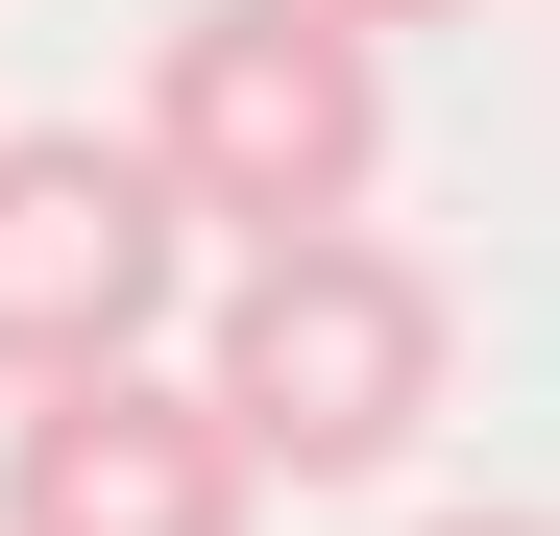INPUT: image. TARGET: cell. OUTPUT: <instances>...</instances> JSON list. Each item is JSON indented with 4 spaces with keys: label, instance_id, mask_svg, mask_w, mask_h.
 I'll list each match as a JSON object with an SVG mask.
<instances>
[{
    "label": "cell",
    "instance_id": "1",
    "mask_svg": "<svg viewBox=\"0 0 560 536\" xmlns=\"http://www.w3.org/2000/svg\"><path fill=\"white\" fill-rule=\"evenodd\" d=\"M196 391L244 415L268 488H365V464H415V415L463 391V293H439L390 220L220 244V341H196Z\"/></svg>",
    "mask_w": 560,
    "mask_h": 536
},
{
    "label": "cell",
    "instance_id": "2",
    "mask_svg": "<svg viewBox=\"0 0 560 536\" xmlns=\"http://www.w3.org/2000/svg\"><path fill=\"white\" fill-rule=\"evenodd\" d=\"M147 171L220 244H317L390 171V49L317 0H196V25H147Z\"/></svg>",
    "mask_w": 560,
    "mask_h": 536
},
{
    "label": "cell",
    "instance_id": "3",
    "mask_svg": "<svg viewBox=\"0 0 560 536\" xmlns=\"http://www.w3.org/2000/svg\"><path fill=\"white\" fill-rule=\"evenodd\" d=\"M171 293H196V196L147 171V123H0V391L171 366Z\"/></svg>",
    "mask_w": 560,
    "mask_h": 536
},
{
    "label": "cell",
    "instance_id": "4",
    "mask_svg": "<svg viewBox=\"0 0 560 536\" xmlns=\"http://www.w3.org/2000/svg\"><path fill=\"white\" fill-rule=\"evenodd\" d=\"M268 464L196 366H98V391H25L0 415V536H244Z\"/></svg>",
    "mask_w": 560,
    "mask_h": 536
},
{
    "label": "cell",
    "instance_id": "5",
    "mask_svg": "<svg viewBox=\"0 0 560 536\" xmlns=\"http://www.w3.org/2000/svg\"><path fill=\"white\" fill-rule=\"evenodd\" d=\"M317 25H365V49H390V25H463V0H317Z\"/></svg>",
    "mask_w": 560,
    "mask_h": 536
},
{
    "label": "cell",
    "instance_id": "6",
    "mask_svg": "<svg viewBox=\"0 0 560 536\" xmlns=\"http://www.w3.org/2000/svg\"><path fill=\"white\" fill-rule=\"evenodd\" d=\"M439 536H560V512H439Z\"/></svg>",
    "mask_w": 560,
    "mask_h": 536
}]
</instances>
